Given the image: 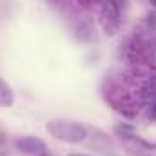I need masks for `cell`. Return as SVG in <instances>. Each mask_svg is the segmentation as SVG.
Here are the masks:
<instances>
[{"label":"cell","instance_id":"obj_6","mask_svg":"<svg viewBox=\"0 0 156 156\" xmlns=\"http://www.w3.org/2000/svg\"><path fill=\"white\" fill-rule=\"evenodd\" d=\"M67 156H87V154H78V153H71V154H67Z\"/></svg>","mask_w":156,"mask_h":156},{"label":"cell","instance_id":"obj_5","mask_svg":"<svg viewBox=\"0 0 156 156\" xmlns=\"http://www.w3.org/2000/svg\"><path fill=\"white\" fill-rule=\"evenodd\" d=\"M153 116L156 118V102H154V105H153Z\"/></svg>","mask_w":156,"mask_h":156},{"label":"cell","instance_id":"obj_4","mask_svg":"<svg viewBox=\"0 0 156 156\" xmlns=\"http://www.w3.org/2000/svg\"><path fill=\"white\" fill-rule=\"evenodd\" d=\"M109 2H113V4H115L116 7H120V5H122V4H123L125 0H109Z\"/></svg>","mask_w":156,"mask_h":156},{"label":"cell","instance_id":"obj_3","mask_svg":"<svg viewBox=\"0 0 156 156\" xmlns=\"http://www.w3.org/2000/svg\"><path fill=\"white\" fill-rule=\"evenodd\" d=\"M15 102V93L11 89V85L0 78V105L2 107H11Z\"/></svg>","mask_w":156,"mask_h":156},{"label":"cell","instance_id":"obj_1","mask_svg":"<svg viewBox=\"0 0 156 156\" xmlns=\"http://www.w3.org/2000/svg\"><path fill=\"white\" fill-rule=\"evenodd\" d=\"M47 133L66 144H82L87 138V129L78 123V122H71V120H51L45 125Z\"/></svg>","mask_w":156,"mask_h":156},{"label":"cell","instance_id":"obj_7","mask_svg":"<svg viewBox=\"0 0 156 156\" xmlns=\"http://www.w3.org/2000/svg\"><path fill=\"white\" fill-rule=\"evenodd\" d=\"M149 2H151V5H154L156 7V0H149Z\"/></svg>","mask_w":156,"mask_h":156},{"label":"cell","instance_id":"obj_2","mask_svg":"<svg viewBox=\"0 0 156 156\" xmlns=\"http://www.w3.org/2000/svg\"><path fill=\"white\" fill-rule=\"evenodd\" d=\"M16 149H18L20 153L31 154V153H40V151H44V149H45V144H44L40 138H37V136H24V138L16 140Z\"/></svg>","mask_w":156,"mask_h":156}]
</instances>
